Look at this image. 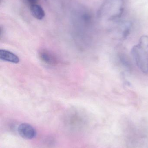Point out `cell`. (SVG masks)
<instances>
[{"label":"cell","instance_id":"obj_1","mask_svg":"<svg viewBox=\"0 0 148 148\" xmlns=\"http://www.w3.org/2000/svg\"><path fill=\"white\" fill-rule=\"evenodd\" d=\"M132 56L137 66L144 73L148 74V36H142L139 43L132 49Z\"/></svg>","mask_w":148,"mask_h":148},{"label":"cell","instance_id":"obj_2","mask_svg":"<svg viewBox=\"0 0 148 148\" xmlns=\"http://www.w3.org/2000/svg\"><path fill=\"white\" fill-rule=\"evenodd\" d=\"M18 133L20 136L27 140H30L35 137L36 131L34 127L28 123H22L18 128Z\"/></svg>","mask_w":148,"mask_h":148},{"label":"cell","instance_id":"obj_3","mask_svg":"<svg viewBox=\"0 0 148 148\" xmlns=\"http://www.w3.org/2000/svg\"><path fill=\"white\" fill-rule=\"evenodd\" d=\"M0 59L4 61L14 64H17L20 62L19 57L10 51L4 49L0 50Z\"/></svg>","mask_w":148,"mask_h":148},{"label":"cell","instance_id":"obj_4","mask_svg":"<svg viewBox=\"0 0 148 148\" xmlns=\"http://www.w3.org/2000/svg\"><path fill=\"white\" fill-rule=\"evenodd\" d=\"M30 11L34 18L38 20H42L45 16V12L41 6L35 4L30 6Z\"/></svg>","mask_w":148,"mask_h":148},{"label":"cell","instance_id":"obj_5","mask_svg":"<svg viewBox=\"0 0 148 148\" xmlns=\"http://www.w3.org/2000/svg\"><path fill=\"white\" fill-rule=\"evenodd\" d=\"M40 57L42 60L50 65H55L57 62L54 56L46 50H42L40 52Z\"/></svg>","mask_w":148,"mask_h":148},{"label":"cell","instance_id":"obj_6","mask_svg":"<svg viewBox=\"0 0 148 148\" xmlns=\"http://www.w3.org/2000/svg\"><path fill=\"white\" fill-rule=\"evenodd\" d=\"M28 1L30 5H34L36 4V3L38 1V0H28Z\"/></svg>","mask_w":148,"mask_h":148}]
</instances>
